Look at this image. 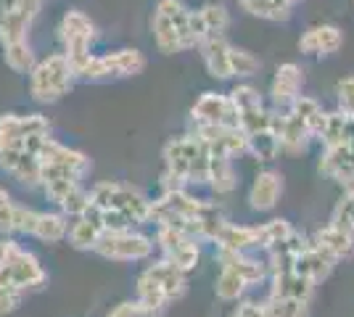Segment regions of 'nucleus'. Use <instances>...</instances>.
<instances>
[{"label": "nucleus", "instance_id": "obj_1", "mask_svg": "<svg viewBox=\"0 0 354 317\" xmlns=\"http://www.w3.org/2000/svg\"><path fill=\"white\" fill-rule=\"evenodd\" d=\"M50 137V124L40 114L0 117V166L24 185L40 182V148Z\"/></svg>", "mask_w": 354, "mask_h": 317}, {"label": "nucleus", "instance_id": "obj_2", "mask_svg": "<svg viewBox=\"0 0 354 317\" xmlns=\"http://www.w3.org/2000/svg\"><path fill=\"white\" fill-rule=\"evenodd\" d=\"M151 220L156 227H177L198 241H212V236L227 217L217 204L193 196L188 188H180L164 191L156 201H151Z\"/></svg>", "mask_w": 354, "mask_h": 317}, {"label": "nucleus", "instance_id": "obj_3", "mask_svg": "<svg viewBox=\"0 0 354 317\" xmlns=\"http://www.w3.org/2000/svg\"><path fill=\"white\" fill-rule=\"evenodd\" d=\"M90 204L101 211L106 230H122L151 222V198L124 182L106 180L88 191Z\"/></svg>", "mask_w": 354, "mask_h": 317}, {"label": "nucleus", "instance_id": "obj_4", "mask_svg": "<svg viewBox=\"0 0 354 317\" xmlns=\"http://www.w3.org/2000/svg\"><path fill=\"white\" fill-rule=\"evenodd\" d=\"M164 175L162 188L164 191H180V188H191V185H207L209 182V162L212 153L207 146L193 135H177L167 140L164 146Z\"/></svg>", "mask_w": 354, "mask_h": 317}, {"label": "nucleus", "instance_id": "obj_5", "mask_svg": "<svg viewBox=\"0 0 354 317\" xmlns=\"http://www.w3.org/2000/svg\"><path fill=\"white\" fill-rule=\"evenodd\" d=\"M153 43L164 56H175L198 48V37L193 30V11L180 0H159L151 16Z\"/></svg>", "mask_w": 354, "mask_h": 317}, {"label": "nucleus", "instance_id": "obj_6", "mask_svg": "<svg viewBox=\"0 0 354 317\" xmlns=\"http://www.w3.org/2000/svg\"><path fill=\"white\" fill-rule=\"evenodd\" d=\"M220 275L214 280V294L220 302H241L246 291L270 278L267 259H257L251 254H225L217 251Z\"/></svg>", "mask_w": 354, "mask_h": 317}, {"label": "nucleus", "instance_id": "obj_7", "mask_svg": "<svg viewBox=\"0 0 354 317\" xmlns=\"http://www.w3.org/2000/svg\"><path fill=\"white\" fill-rule=\"evenodd\" d=\"M323 106L310 95H299L286 111L278 114V137H281V153L299 156L310 148L315 140V130L323 119Z\"/></svg>", "mask_w": 354, "mask_h": 317}, {"label": "nucleus", "instance_id": "obj_8", "mask_svg": "<svg viewBox=\"0 0 354 317\" xmlns=\"http://www.w3.org/2000/svg\"><path fill=\"white\" fill-rule=\"evenodd\" d=\"M74 69L69 61L64 59V53H50L43 61H35L30 69V93L35 101L40 104H56L72 90Z\"/></svg>", "mask_w": 354, "mask_h": 317}, {"label": "nucleus", "instance_id": "obj_9", "mask_svg": "<svg viewBox=\"0 0 354 317\" xmlns=\"http://www.w3.org/2000/svg\"><path fill=\"white\" fill-rule=\"evenodd\" d=\"M153 246H156L153 238L133 227H122V230H104L93 251L111 262H143L153 254Z\"/></svg>", "mask_w": 354, "mask_h": 317}, {"label": "nucleus", "instance_id": "obj_10", "mask_svg": "<svg viewBox=\"0 0 354 317\" xmlns=\"http://www.w3.org/2000/svg\"><path fill=\"white\" fill-rule=\"evenodd\" d=\"M59 37L61 43H64V59L69 61L74 75H80V69L93 56L90 53V43L95 40V24L82 11H66L59 24Z\"/></svg>", "mask_w": 354, "mask_h": 317}, {"label": "nucleus", "instance_id": "obj_11", "mask_svg": "<svg viewBox=\"0 0 354 317\" xmlns=\"http://www.w3.org/2000/svg\"><path fill=\"white\" fill-rule=\"evenodd\" d=\"M146 69V56L135 48L109 50L101 56H90L77 77L85 79H111V77H135Z\"/></svg>", "mask_w": 354, "mask_h": 317}, {"label": "nucleus", "instance_id": "obj_12", "mask_svg": "<svg viewBox=\"0 0 354 317\" xmlns=\"http://www.w3.org/2000/svg\"><path fill=\"white\" fill-rule=\"evenodd\" d=\"M48 280V272L43 270L40 259L32 251H24L19 243L14 246V251L8 254V259L0 265V283L3 286L19 288V291H35L43 288Z\"/></svg>", "mask_w": 354, "mask_h": 317}, {"label": "nucleus", "instance_id": "obj_13", "mask_svg": "<svg viewBox=\"0 0 354 317\" xmlns=\"http://www.w3.org/2000/svg\"><path fill=\"white\" fill-rule=\"evenodd\" d=\"M156 246L162 249L164 259L185 275L198 267L201 246H198V238H193L188 233H183L177 227H156Z\"/></svg>", "mask_w": 354, "mask_h": 317}, {"label": "nucleus", "instance_id": "obj_14", "mask_svg": "<svg viewBox=\"0 0 354 317\" xmlns=\"http://www.w3.org/2000/svg\"><path fill=\"white\" fill-rule=\"evenodd\" d=\"M193 135L207 146L212 156H225L236 162L238 156L246 153V135L233 124H193Z\"/></svg>", "mask_w": 354, "mask_h": 317}, {"label": "nucleus", "instance_id": "obj_15", "mask_svg": "<svg viewBox=\"0 0 354 317\" xmlns=\"http://www.w3.org/2000/svg\"><path fill=\"white\" fill-rule=\"evenodd\" d=\"M43 0H8L3 14H0V43L11 46L27 40L35 16L40 14Z\"/></svg>", "mask_w": 354, "mask_h": 317}, {"label": "nucleus", "instance_id": "obj_16", "mask_svg": "<svg viewBox=\"0 0 354 317\" xmlns=\"http://www.w3.org/2000/svg\"><path fill=\"white\" fill-rule=\"evenodd\" d=\"M301 88H304V69L299 64H294V61L281 64L275 69L272 82H270V104H272V111H278V114L286 111L301 95Z\"/></svg>", "mask_w": 354, "mask_h": 317}, {"label": "nucleus", "instance_id": "obj_17", "mask_svg": "<svg viewBox=\"0 0 354 317\" xmlns=\"http://www.w3.org/2000/svg\"><path fill=\"white\" fill-rule=\"evenodd\" d=\"M193 124H233L238 127V114L236 106L230 101L227 93H204L191 108Z\"/></svg>", "mask_w": 354, "mask_h": 317}, {"label": "nucleus", "instance_id": "obj_18", "mask_svg": "<svg viewBox=\"0 0 354 317\" xmlns=\"http://www.w3.org/2000/svg\"><path fill=\"white\" fill-rule=\"evenodd\" d=\"M344 46V32L336 24H312L299 37V53L301 56H333Z\"/></svg>", "mask_w": 354, "mask_h": 317}, {"label": "nucleus", "instance_id": "obj_19", "mask_svg": "<svg viewBox=\"0 0 354 317\" xmlns=\"http://www.w3.org/2000/svg\"><path fill=\"white\" fill-rule=\"evenodd\" d=\"M212 243L225 254H249L251 249H259V225H236L225 220L212 236Z\"/></svg>", "mask_w": 354, "mask_h": 317}, {"label": "nucleus", "instance_id": "obj_20", "mask_svg": "<svg viewBox=\"0 0 354 317\" xmlns=\"http://www.w3.org/2000/svg\"><path fill=\"white\" fill-rule=\"evenodd\" d=\"M336 259H330L328 254H325L320 246H315L312 243V238H307V243L301 246V251L294 257V267L301 278H307L312 286H320L323 280H328L330 278V272L336 270Z\"/></svg>", "mask_w": 354, "mask_h": 317}, {"label": "nucleus", "instance_id": "obj_21", "mask_svg": "<svg viewBox=\"0 0 354 317\" xmlns=\"http://www.w3.org/2000/svg\"><path fill=\"white\" fill-rule=\"evenodd\" d=\"M140 278H146L151 286H156L169 302H177L185 296L188 291V275L183 270H177L175 265H169L167 259H159L153 265H148L146 270L140 272Z\"/></svg>", "mask_w": 354, "mask_h": 317}, {"label": "nucleus", "instance_id": "obj_22", "mask_svg": "<svg viewBox=\"0 0 354 317\" xmlns=\"http://www.w3.org/2000/svg\"><path fill=\"white\" fill-rule=\"evenodd\" d=\"M270 294L281 296V299H294V302L310 304L315 296V288L307 278H301L294 267H281V270H270Z\"/></svg>", "mask_w": 354, "mask_h": 317}, {"label": "nucleus", "instance_id": "obj_23", "mask_svg": "<svg viewBox=\"0 0 354 317\" xmlns=\"http://www.w3.org/2000/svg\"><path fill=\"white\" fill-rule=\"evenodd\" d=\"M283 198V175L275 169H262L249 188V204L254 211H272Z\"/></svg>", "mask_w": 354, "mask_h": 317}, {"label": "nucleus", "instance_id": "obj_24", "mask_svg": "<svg viewBox=\"0 0 354 317\" xmlns=\"http://www.w3.org/2000/svg\"><path fill=\"white\" fill-rule=\"evenodd\" d=\"M104 230L106 227H104V220H101V211L88 201V209L82 211V214H77L74 222L69 225L66 238H69V243H72L74 249H80V251H93V246L98 243Z\"/></svg>", "mask_w": 354, "mask_h": 317}, {"label": "nucleus", "instance_id": "obj_25", "mask_svg": "<svg viewBox=\"0 0 354 317\" xmlns=\"http://www.w3.org/2000/svg\"><path fill=\"white\" fill-rule=\"evenodd\" d=\"M193 30L198 37V46L209 37H225L230 30V11L225 3H207L198 11H193Z\"/></svg>", "mask_w": 354, "mask_h": 317}, {"label": "nucleus", "instance_id": "obj_26", "mask_svg": "<svg viewBox=\"0 0 354 317\" xmlns=\"http://www.w3.org/2000/svg\"><path fill=\"white\" fill-rule=\"evenodd\" d=\"M354 137V117L344 114V111H325L317 130H315V140L323 143V148H333V146H344Z\"/></svg>", "mask_w": 354, "mask_h": 317}, {"label": "nucleus", "instance_id": "obj_27", "mask_svg": "<svg viewBox=\"0 0 354 317\" xmlns=\"http://www.w3.org/2000/svg\"><path fill=\"white\" fill-rule=\"evenodd\" d=\"M312 243L320 246L325 254L336 262H346V259H354V236L349 230H344L339 225H325L320 227L315 236H312Z\"/></svg>", "mask_w": 354, "mask_h": 317}, {"label": "nucleus", "instance_id": "obj_28", "mask_svg": "<svg viewBox=\"0 0 354 317\" xmlns=\"http://www.w3.org/2000/svg\"><path fill=\"white\" fill-rule=\"evenodd\" d=\"M201 59H204V66H207L209 77L214 79H233V72H230V43L225 37H209L201 46Z\"/></svg>", "mask_w": 354, "mask_h": 317}, {"label": "nucleus", "instance_id": "obj_29", "mask_svg": "<svg viewBox=\"0 0 354 317\" xmlns=\"http://www.w3.org/2000/svg\"><path fill=\"white\" fill-rule=\"evenodd\" d=\"M238 6L254 19L265 21H286L294 14L296 0H238Z\"/></svg>", "mask_w": 354, "mask_h": 317}, {"label": "nucleus", "instance_id": "obj_30", "mask_svg": "<svg viewBox=\"0 0 354 317\" xmlns=\"http://www.w3.org/2000/svg\"><path fill=\"white\" fill-rule=\"evenodd\" d=\"M69 233V220L64 211H37L32 236L45 243H59Z\"/></svg>", "mask_w": 354, "mask_h": 317}, {"label": "nucleus", "instance_id": "obj_31", "mask_svg": "<svg viewBox=\"0 0 354 317\" xmlns=\"http://www.w3.org/2000/svg\"><path fill=\"white\" fill-rule=\"evenodd\" d=\"M209 188L217 193V196H225V193H233L238 185V172L233 159H225V156H212L209 162Z\"/></svg>", "mask_w": 354, "mask_h": 317}, {"label": "nucleus", "instance_id": "obj_32", "mask_svg": "<svg viewBox=\"0 0 354 317\" xmlns=\"http://www.w3.org/2000/svg\"><path fill=\"white\" fill-rule=\"evenodd\" d=\"M262 69V61L257 59L251 50L246 48H238L230 43V72H233V79H249V77H257Z\"/></svg>", "mask_w": 354, "mask_h": 317}, {"label": "nucleus", "instance_id": "obj_33", "mask_svg": "<svg viewBox=\"0 0 354 317\" xmlns=\"http://www.w3.org/2000/svg\"><path fill=\"white\" fill-rule=\"evenodd\" d=\"M294 230L296 227L291 225L288 220H281V217H275V220H270V222H262V225H259V249H262V251H270V249L281 246Z\"/></svg>", "mask_w": 354, "mask_h": 317}, {"label": "nucleus", "instance_id": "obj_34", "mask_svg": "<svg viewBox=\"0 0 354 317\" xmlns=\"http://www.w3.org/2000/svg\"><path fill=\"white\" fill-rule=\"evenodd\" d=\"M265 317H310V304L294 302V299H281V296H267L262 302Z\"/></svg>", "mask_w": 354, "mask_h": 317}, {"label": "nucleus", "instance_id": "obj_35", "mask_svg": "<svg viewBox=\"0 0 354 317\" xmlns=\"http://www.w3.org/2000/svg\"><path fill=\"white\" fill-rule=\"evenodd\" d=\"M3 59L8 64V69H14V72H30L32 66H35V53H32L27 40L3 46Z\"/></svg>", "mask_w": 354, "mask_h": 317}, {"label": "nucleus", "instance_id": "obj_36", "mask_svg": "<svg viewBox=\"0 0 354 317\" xmlns=\"http://www.w3.org/2000/svg\"><path fill=\"white\" fill-rule=\"evenodd\" d=\"M336 101H339V111L354 117V75L344 77L336 85Z\"/></svg>", "mask_w": 354, "mask_h": 317}, {"label": "nucleus", "instance_id": "obj_37", "mask_svg": "<svg viewBox=\"0 0 354 317\" xmlns=\"http://www.w3.org/2000/svg\"><path fill=\"white\" fill-rule=\"evenodd\" d=\"M14 198L8 196L6 188H0V233H14V217H16Z\"/></svg>", "mask_w": 354, "mask_h": 317}, {"label": "nucleus", "instance_id": "obj_38", "mask_svg": "<svg viewBox=\"0 0 354 317\" xmlns=\"http://www.w3.org/2000/svg\"><path fill=\"white\" fill-rule=\"evenodd\" d=\"M21 299H24V291L0 283V315H11V312H16L19 304H21Z\"/></svg>", "mask_w": 354, "mask_h": 317}, {"label": "nucleus", "instance_id": "obj_39", "mask_svg": "<svg viewBox=\"0 0 354 317\" xmlns=\"http://www.w3.org/2000/svg\"><path fill=\"white\" fill-rule=\"evenodd\" d=\"M230 317H265V312H262V302H254V299H241Z\"/></svg>", "mask_w": 354, "mask_h": 317}, {"label": "nucleus", "instance_id": "obj_40", "mask_svg": "<svg viewBox=\"0 0 354 317\" xmlns=\"http://www.w3.org/2000/svg\"><path fill=\"white\" fill-rule=\"evenodd\" d=\"M106 317H143V312H140L138 302H122L117 307H111V312Z\"/></svg>", "mask_w": 354, "mask_h": 317}, {"label": "nucleus", "instance_id": "obj_41", "mask_svg": "<svg viewBox=\"0 0 354 317\" xmlns=\"http://www.w3.org/2000/svg\"><path fill=\"white\" fill-rule=\"evenodd\" d=\"M14 246H16L14 241H0V265L8 259V254L14 251Z\"/></svg>", "mask_w": 354, "mask_h": 317}, {"label": "nucleus", "instance_id": "obj_42", "mask_svg": "<svg viewBox=\"0 0 354 317\" xmlns=\"http://www.w3.org/2000/svg\"><path fill=\"white\" fill-rule=\"evenodd\" d=\"M344 191H346V193H354V177L346 182V185H344Z\"/></svg>", "mask_w": 354, "mask_h": 317}, {"label": "nucleus", "instance_id": "obj_43", "mask_svg": "<svg viewBox=\"0 0 354 317\" xmlns=\"http://www.w3.org/2000/svg\"><path fill=\"white\" fill-rule=\"evenodd\" d=\"M352 3H354V0H352Z\"/></svg>", "mask_w": 354, "mask_h": 317}]
</instances>
